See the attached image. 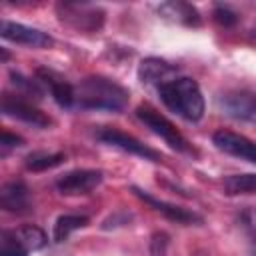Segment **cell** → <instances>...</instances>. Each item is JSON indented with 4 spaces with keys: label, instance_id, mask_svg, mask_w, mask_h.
<instances>
[{
    "label": "cell",
    "instance_id": "cell-1",
    "mask_svg": "<svg viewBox=\"0 0 256 256\" xmlns=\"http://www.w3.org/2000/svg\"><path fill=\"white\" fill-rule=\"evenodd\" d=\"M128 104V90L104 76H86L74 86V108L120 112Z\"/></svg>",
    "mask_w": 256,
    "mask_h": 256
},
{
    "label": "cell",
    "instance_id": "cell-2",
    "mask_svg": "<svg viewBox=\"0 0 256 256\" xmlns=\"http://www.w3.org/2000/svg\"><path fill=\"white\" fill-rule=\"evenodd\" d=\"M158 96L164 106L186 122H198L204 116V96L196 80L176 76L158 86Z\"/></svg>",
    "mask_w": 256,
    "mask_h": 256
},
{
    "label": "cell",
    "instance_id": "cell-3",
    "mask_svg": "<svg viewBox=\"0 0 256 256\" xmlns=\"http://www.w3.org/2000/svg\"><path fill=\"white\" fill-rule=\"evenodd\" d=\"M48 242L42 228L24 224L12 230H4L0 236V256H28L34 250L44 248Z\"/></svg>",
    "mask_w": 256,
    "mask_h": 256
},
{
    "label": "cell",
    "instance_id": "cell-4",
    "mask_svg": "<svg viewBox=\"0 0 256 256\" xmlns=\"http://www.w3.org/2000/svg\"><path fill=\"white\" fill-rule=\"evenodd\" d=\"M56 14L62 24L78 32H96L104 24V10L84 2H60Z\"/></svg>",
    "mask_w": 256,
    "mask_h": 256
},
{
    "label": "cell",
    "instance_id": "cell-5",
    "mask_svg": "<svg viewBox=\"0 0 256 256\" xmlns=\"http://www.w3.org/2000/svg\"><path fill=\"white\" fill-rule=\"evenodd\" d=\"M136 116H138V120L146 126V128H150L156 136H160L170 148H174V150H178V152H190V144L186 142V138L176 130V126L168 120V118H164L158 110H154L152 106H138L136 108Z\"/></svg>",
    "mask_w": 256,
    "mask_h": 256
},
{
    "label": "cell",
    "instance_id": "cell-6",
    "mask_svg": "<svg viewBox=\"0 0 256 256\" xmlns=\"http://www.w3.org/2000/svg\"><path fill=\"white\" fill-rule=\"evenodd\" d=\"M96 138H98L100 142L108 144V146H114V148L124 150V152H128V154L140 156V158H144V160H150V162H160V160H162V156H160L154 148L142 144L138 138H134V136H130V134H126V132H120V130H116V128H102V130H98Z\"/></svg>",
    "mask_w": 256,
    "mask_h": 256
},
{
    "label": "cell",
    "instance_id": "cell-7",
    "mask_svg": "<svg viewBox=\"0 0 256 256\" xmlns=\"http://www.w3.org/2000/svg\"><path fill=\"white\" fill-rule=\"evenodd\" d=\"M2 112L6 116H12L16 120H22L26 124H32L36 128H48L52 124L50 116H46L42 110H38L28 98H22L18 94H4L2 96Z\"/></svg>",
    "mask_w": 256,
    "mask_h": 256
},
{
    "label": "cell",
    "instance_id": "cell-8",
    "mask_svg": "<svg viewBox=\"0 0 256 256\" xmlns=\"http://www.w3.org/2000/svg\"><path fill=\"white\" fill-rule=\"evenodd\" d=\"M102 182V172L100 170H90V168H80L66 172L56 180V190L62 196H84L96 190Z\"/></svg>",
    "mask_w": 256,
    "mask_h": 256
},
{
    "label": "cell",
    "instance_id": "cell-9",
    "mask_svg": "<svg viewBox=\"0 0 256 256\" xmlns=\"http://www.w3.org/2000/svg\"><path fill=\"white\" fill-rule=\"evenodd\" d=\"M212 142L220 152L234 156V158H240V160H246L250 164H256V142L254 140H250L238 132L222 128V130L214 132Z\"/></svg>",
    "mask_w": 256,
    "mask_h": 256
},
{
    "label": "cell",
    "instance_id": "cell-10",
    "mask_svg": "<svg viewBox=\"0 0 256 256\" xmlns=\"http://www.w3.org/2000/svg\"><path fill=\"white\" fill-rule=\"evenodd\" d=\"M218 106L226 116L234 120L256 124V92H248V90L226 92L220 96Z\"/></svg>",
    "mask_w": 256,
    "mask_h": 256
},
{
    "label": "cell",
    "instance_id": "cell-11",
    "mask_svg": "<svg viewBox=\"0 0 256 256\" xmlns=\"http://www.w3.org/2000/svg\"><path fill=\"white\" fill-rule=\"evenodd\" d=\"M0 34L4 40H10L14 44H22V46H32V48H46L52 44V38L32 26L20 24V22H10V20H2V28Z\"/></svg>",
    "mask_w": 256,
    "mask_h": 256
},
{
    "label": "cell",
    "instance_id": "cell-12",
    "mask_svg": "<svg viewBox=\"0 0 256 256\" xmlns=\"http://www.w3.org/2000/svg\"><path fill=\"white\" fill-rule=\"evenodd\" d=\"M0 206L10 214H28L32 210L30 190L22 180H10L0 190Z\"/></svg>",
    "mask_w": 256,
    "mask_h": 256
},
{
    "label": "cell",
    "instance_id": "cell-13",
    "mask_svg": "<svg viewBox=\"0 0 256 256\" xmlns=\"http://www.w3.org/2000/svg\"><path fill=\"white\" fill-rule=\"evenodd\" d=\"M38 82L48 88L52 98L62 106V108H74V86L56 70L50 68H38L36 72Z\"/></svg>",
    "mask_w": 256,
    "mask_h": 256
},
{
    "label": "cell",
    "instance_id": "cell-14",
    "mask_svg": "<svg viewBox=\"0 0 256 256\" xmlns=\"http://www.w3.org/2000/svg\"><path fill=\"white\" fill-rule=\"evenodd\" d=\"M132 192L142 200V202H146L152 210H156V212H160L162 216H166L168 220H174V222H178V224H194V222H202V218L196 214V212H190V210H186V208H180V206H176V204H170V202H164V200H158V198H154L152 194H148V192H144V190H140V188H136V186H132Z\"/></svg>",
    "mask_w": 256,
    "mask_h": 256
},
{
    "label": "cell",
    "instance_id": "cell-15",
    "mask_svg": "<svg viewBox=\"0 0 256 256\" xmlns=\"http://www.w3.org/2000/svg\"><path fill=\"white\" fill-rule=\"evenodd\" d=\"M176 66L168 64L166 60H160V58H146L140 62L138 66V78L142 84H164L172 78H176Z\"/></svg>",
    "mask_w": 256,
    "mask_h": 256
},
{
    "label": "cell",
    "instance_id": "cell-16",
    "mask_svg": "<svg viewBox=\"0 0 256 256\" xmlns=\"http://www.w3.org/2000/svg\"><path fill=\"white\" fill-rule=\"evenodd\" d=\"M158 14L166 20L184 24V26H200L198 10L188 2H162L158 4Z\"/></svg>",
    "mask_w": 256,
    "mask_h": 256
},
{
    "label": "cell",
    "instance_id": "cell-17",
    "mask_svg": "<svg viewBox=\"0 0 256 256\" xmlns=\"http://www.w3.org/2000/svg\"><path fill=\"white\" fill-rule=\"evenodd\" d=\"M88 224V218L86 216H80V214H64L56 220L54 224V242H64L74 230H80Z\"/></svg>",
    "mask_w": 256,
    "mask_h": 256
},
{
    "label": "cell",
    "instance_id": "cell-18",
    "mask_svg": "<svg viewBox=\"0 0 256 256\" xmlns=\"http://www.w3.org/2000/svg\"><path fill=\"white\" fill-rule=\"evenodd\" d=\"M224 192L230 196L236 194H256V174H232L224 182Z\"/></svg>",
    "mask_w": 256,
    "mask_h": 256
},
{
    "label": "cell",
    "instance_id": "cell-19",
    "mask_svg": "<svg viewBox=\"0 0 256 256\" xmlns=\"http://www.w3.org/2000/svg\"><path fill=\"white\" fill-rule=\"evenodd\" d=\"M64 162V154L62 152H32L26 156V168L32 172H42L48 168H54L58 164Z\"/></svg>",
    "mask_w": 256,
    "mask_h": 256
},
{
    "label": "cell",
    "instance_id": "cell-20",
    "mask_svg": "<svg viewBox=\"0 0 256 256\" xmlns=\"http://www.w3.org/2000/svg\"><path fill=\"white\" fill-rule=\"evenodd\" d=\"M214 20L220 24V26H234L238 22V14L230 8V6H224V4H218L214 8Z\"/></svg>",
    "mask_w": 256,
    "mask_h": 256
},
{
    "label": "cell",
    "instance_id": "cell-21",
    "mask_svg": "<svg viewBox=\"0 0 256 256\" xmlns=\"http://www.w3.org/2000/svg\"><path fill=\"white\" fill-rule=\"evenodd\" d=\"M242 220H244V226H246V230H248V238H250V244H252V252H254V256H256V214L246 212V214L242 216Z\"/></svg>",
    "mask_w": 256,
    "mask_h": 256
},
{
    "label": "cell",
    "instance_id": "cell-22",
    "mask_svg": "<svg viewBox=\"0 0 256 256\" xmlns=\"http://www.w3.org/2000/svg\"><path fill=\"white\" fill-rule=\"evenodd\" d=\"M0 146H2V154H6L10 148L22 146V138H20V136H16V134H10V132H2Z\"/></svg>",
    "mask_w": 256,
    "mask_h": 256
}]
</instances>
